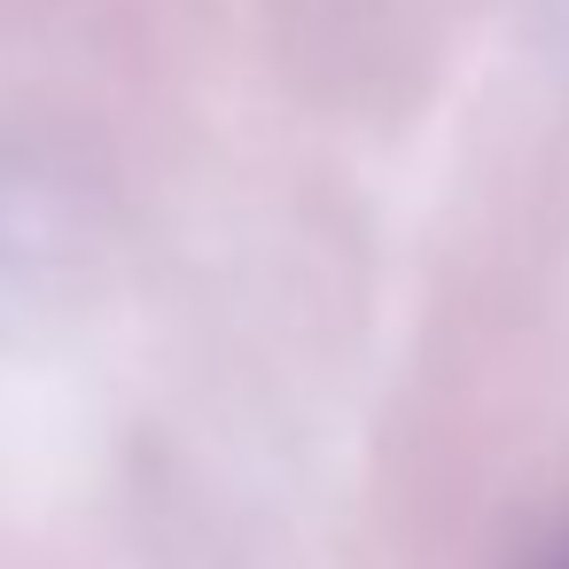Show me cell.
<instances>
[{
	"mask_svg": "<svg viewBox=\"0 0 569 569\" xmlns=\"http://www.w3.org/2000/svg\"><path fill=\"white\" fill-rule=\"evenodd\" d=\"M546 569H569V546H561V553H553V561H546Z\"/></svg>",
	"mask_w": 569,
	"mask_h": 569,
	"instance_id": "1",
	"label": "cell"
}]
</instances>
